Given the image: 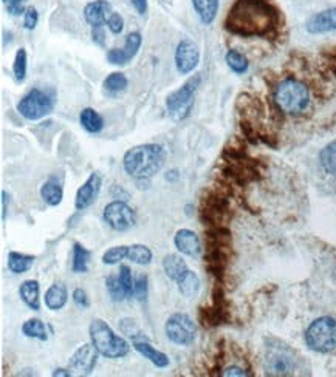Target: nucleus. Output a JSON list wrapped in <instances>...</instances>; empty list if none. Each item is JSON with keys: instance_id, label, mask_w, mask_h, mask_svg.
I'll return each mask as SVG.
<instances>
[{"instance_id": "nucleus-1", "label": "nucleus", "mask_w": 336, "mask_h": 377, "mask_svg": "<svg viewBox=\"0 0 336 377\" xmlns=\"http://www.w3.org/2000/svg\"><path fill=\"white\" fill-rule=\"evenodd\" d=\"M279 25L281 12L271 0H236L225 19V28L240 37H268Z\"/></svg>"}, {"instance_id": "nucleus-2", "label": "nucleus", "mask_w": 336, "mask_h": 377, "mask_svg": "<svg viewBox=\"0 0 336 377\" xmlns=\"http://www.w3.org/2000/svg\"><path fill=\"white\" fill-rule=\"evenodd\" d=\"M166 150L160 144L135 145L124 153L123 167L135 180H150L163 169Z\"/></svg>"}, {"instance_id": "nucleus-3", "label": "nucleus", "mask_w": 336, "mask_h": 377, "mask_svg": "<svg viewBox=\"0 0 336 377\" xmlns=\"http://www.w3.org/2000/svg\"><path fill=\"white\" fill-rule=\"evenodd\" d=\"M273 102L281 113L288 114V116H299L310 108L312 94L304 82L295 78H287L275 87Z\"/></svg>"}, {"instance_id": "nucleus-4", "label": "nucleus", "mask_w": 336, "mask_h": 377, "mask_svg": "<svg viewBox=\"0 0 336 377\" xmlns=\"http://www.w3.org/2000/svg\"><path fill=\"white\" fill-rule=\"evenodd\" d=\"M88 336L99 356L107 357V359H123L130 353V345L123 337L117 336L107 322L101 318L92 320L88 327Z\"/></svg>"}, {"instance_id": "nucleus-5", "label": "nucleus", "mask_w": 336, "mask_h": 377, "mask_svg": "<svg viewBox=\"0 0 336 377\" xmlns=\"http://www.w3.org/2000/svg\"><path fill=\"white\" fill-rule=\"evenodd\" d=\"M264 369L268 376H295L299 369V359L290 347L275 340L267 347Z\"/></svg>"}, {"instance_id": "nucleus-6", "label": "nucleus", "mask_w": 336, "mask_h": 377, "mask_svg": "<svg viewBox=\"0 0 336 377\" xmlns=\"http://www.w3.org/2000/svg\"><path fill=\"white\" fill-rule=\"evenodd\" d=\"M307 347L315 353L327 354L336 349V320L332 317H319L310 323L306 331Z\"/></svg>"}, {"instance_id": "nucleus-7", "label": "nucleus", "mask_w": 336, "mask_h": 377, "mask_svg": "<svg viewBox=\"0 0 336 377\" xmlns=\"http://www.w3.org/2000/svg\"><path fill=\"white\" fill-rule=\"evenodd\" d=\"M56 96L53 90L31 88V90L17 102V112L25 119L37 121L46 118L55 110Z\"/></svg>"}, {"instance_id": "nucleus-8", "label": "nucleus", "mask_w": 336, "mask_h": 377, "mask_svg": "<svg viewBox=\"0 0 336 377\" xmlns=\"http://www.w3.org/2000/svg\"><path fill=\"white\" fill-rule=\"evenodd\" d=\"M201 76L195 74L191 79H188L179 90L170 93L166 98V110L169 116L175 121L186 119L192 112L194 98L200 87Z\"/></svg>"}, {"instance_id": "nucleus-9", "label": "nucleus", "mask_w": 336, "mask_h": 377, "mask_svg": "<svg viewBox=\"0 0 336 377\" xmlns=\"http://www.w3.org/2000/svg\"><path fill=\"white\" fill-rule=\"evenodd\" d=\"M164 332L172 343L179 347H189L197 337V327L185 312H175L164 323Z\"/></svg>"}, {"instance_id": "nucleus-10", "label": "nucleus", "mask_w": 336, "mask_h": 377, "mask_svg": "<svg viewBox=\"0 0 336 377\" xmlns=\"http://www.w3.org/2000/svg\"><path fill=\"white\" fill-rule=\"evenodd\" d=\"M103 218L107 223V226L117 232L130 231L137 223L135 210L128 203L121 200H115L107 204L104 207Z\"/></svg>"}, {"instance_id": "nucleus-11", "label": "nucleus", "mask_w": 336, "mask_h": 377, "mask_svg": "<svg viewBox=\"0 0 336 377\" xmlns=\"http://www.w3.org/2000/svg\"><path fill=\"white\" fill-rule=\"evenodd\" d=\"M200 50L194 41L185 37L179 42L175 50V67L180 74L192 73L199 67Z\"/></svg>"}, {"instance_id": "nucleus-12", "label": "nucleus", "mask_w": 336, "mask_h": 377, "mask_svg": "<svg viewBox=\"0 0 336 377\" xmlns=\"http://www.w3.org/2000/svg\"><path fill=\"white\" fill-rule=\"evenodd\" d=\"M98 351L92 343H86L75 351L68 360V368L79 376H88L98 363Z\"/></svg>"}, {"instance_id": "nucleus-13", "label": "nucleus", "mask_w": 336, "mask_h": 377, "mask_svg": "<svg viewBox=\"0 0 336 377\" xmlns=\"http://www.w3.org/2000/svg\"><path fill=\"white\" fill-rule=\"evenodd\" d=\"M141 33H138V31L129 33L126 36L123 48H112L107 51V61H109L112 65H128V63L138 54L139 48H141Z\"/></svg>"}, {"instance_id": "nucleus-14", "label": "nucleus", "mask_w": 336, "mask_h": 377, "mask_svg": "<svg viewBox=\"0 0 336 377\" xmlns=\"http://www.w3.org/2000/svg\"><path fill=\"white\" fill-rule=\"evenodd\" d=\"M101 186H103V176L99 175V172H92L90 176L87 178L86 183L76 192L75 196V207L76 210H84L90 207L92 204L97 201V198L101 192Z\"/></svg>"}, {"instance_id": "nucleus-15", "label": "nucleus", "mask_w": 336, "mask_h": 377, "mask_svg": "<svg viewBox=\"0 0 336 377\" xmlns=\"http://www.w3.org/2000/svg\"><path fill=\"white\" fill-rule=\"evenodd\" d=\"M174 245L179 252L191 258H199L201 255V243L199 235L191 229H180L174 236Z\"/></svg>"}, {"instance_id": "nucleus-16", "label": "nucleus", "mask_w": 336, "mask_h": 377, "mask_svg": "<svg viewBox=\"0 0 336 377\" xmlns=\"http://www.w3.org/2000/svg\"><path fill=\"white\" fill-rule=\"evenodd\" d=\"M112 3L107 0H95L86 5L84 19L90 27H104L112 16Z\"/></svg>"}, {"instance_id": "nucleus-17", "label": "nucleus", "mask_w": 336, "mask_h": 377, "mask_svg": "<svg viewBox=\"0 0 336 377\" xmlns=\"http://www.w3.org/2000/svg\"><path fill=\"white\" fill-rule=\"evenodd\" d=\"M306 28L308 33L319 34L327 31H336V6L324 11L315 12L307 21Z\"/></svg>"}, {"instance_id": "nucleus-18", "label": "nucleus", "mask_w": 336, "mask_h": 377, "mask_svg": "<svg viewBox=\"0 0 336 377\" xmlns=\"http://www.w3.org/2000/svg\"><path fill=\"white\" fill-rule=\"evenodd\" d=\"M39 192H41L42 200L52 207L59 206L62 200H64V187H62V181L56 176H50L48 180L43 181Z\"/></svg>"}, {"instance_id": "nucleus-19", "label": "nucleus", "mask_w": 336, "mask_h": 377, "mask_svg": "<svg viewBox=\"0 0 336 377\" xmlns=\"http://www.w3.org/2000/svg\"><path fill=\"white\" fill-rule=\"evenodd\" d=\"M19 296H21L22 302L30 309H41V286L37 280H25L21 287H19Z\"/></svg>"}, {"instance_id": "nucleus-20", "label": "nucleus", "mask_w": 336, "mask_h": 377, "mask_svg": "<svg viewBox=\"0 0 336 377\" xmlns=\"http://www.w3.org/2000/svg\"><path fill=\"white\" fill-rule=\"evenodd\" d=\"M134 348L144 357V359H148L149 362L154 363L157 368L169 367V357L164 353H161V351L155 349L148 340H144V338L143 340H138V338L134 340Z\"/></svg>"}, {"instance_id": "nucleus-21", "label": "nucleus", "mask_w": 336, "mask_h": 377, "mask_svg": "<svg viewBox=\"0 0 336 377\" xmlns=\"http://www.w3.org/2000/svg\"><path fill=\"white\" fill-rule=\"evenodd\" d=\"M163 269L164 274L172 280V282H177L181 276L189 271V267L186 265V261L183 260L181 255L179 254H168L166 257L163 258Z\"/></svg>"}, {"instance_id": "nucleus-22", "label": "nucleus", "mask_w": 336, "mask_h": 377, "mask_svg": "<svg viewBox=\"0 0 336 377\" xmlns=\"http://www.w3.org/2000/svg\"><path fill=\"white\" fill-rule=\"evenodd\" d=\"M192 6L203 25H211L217 17L220 0H192Z\"/></svg>"}, {"instance_id": "nucleus-23", "label": "nucleus", "mask_w": 336, "mask_h": 377, "mask_svg": "<svg viewBox=\"0 0 336 377\" xmlns=\"http://www.w3.org/2000/svg\"><path fill=\"white\" fill-rule=\"evenodd\" d=\"M79 123L82 125V129L88 133H93V135L101 133L104 129L103 116H101V114L92 107L82 108L81 114H79Z\"/></svg>"}, {"instance_id": "nucleus-24", "label": "nucleus", "mask_w": 336, "mask_h": 377, "mask_svg": "<svg viewBox=\"0 0 336 377\" xmlns=\"http://www.w3.org/2000/svg\"><path fill=\"white\" fill-rule=\"evenodd\" d=\"M68 300V292L64 285L55 283L46 292V306L52 311H59L64 308Z\"/></svg>"}, {"instance_id": "nucleus-25", "label": "nucleus", "mask_w": 336, "mask_h": 377, "mask_svg": "<svg viewBox=\"0 0 336 377\" xmlns=\"http://www.w3.org/2000/svg\"><path fill=\"white\" fill-rule=\"evenodd\" d=\"M177 287L183 297L186 298H194L199 296L200 292V278L197 274L194 271L189 269L185 276H181L179 280H177Z\"/></svg>"}, {"instance_id": "nucleus-26", "label": "nucleus", "mask_w": 336, "mask_h": 377, "mask_svg": "<svg viewBox=\"0 0 336 377\" xmlns=\"http://www.w3.org/2000/svg\"><path fill=\"white\" fill-rule=\"evenodd\" d=\"M34 260L36 257H33V255L11 251L8 252V269L12 274H25L33 267Z\"/></svg>"}, {"instance_id": "nucleus-27", "label": "nucleus", "mask_w": 336, "mask_h": 377, "mask_svg": "<svg viewBox=\"0 0 336 377\" xmlns=\"http://www.w3.org/2000/svg\"><path fill=\"white\" fill-rule=\"evenodd\" d=\"M128 85H129L128 78H126L124 73H119V72L110 73L103 82L104 92L109 96H117L119 93L126 92L128 90Z\"/></svg>"}, {"instance_id": "nucleus-28", "label": "nucleus", "mask_w": 336, "mask_h": 377, "mask_svg": "<svg viewBox=\"0 0 336 377\" xmlns=\"http://www.w3.org/2000/svg\"><path fill=\"white\" fill-rule=\"evenodd\" d=\"M92 252L86 249L79 243L73 245V261H72V269L76 274H84L88 271V261H90Z\"/></svg>"}, {"instance_id": "nucleus-29", "label": "nucleus", "mask_w": 336, "mask_h": 377, "mask_svg": "<svg viewBox=\"0 0 336 377\" xmlns=\"http://www.w3.org/2000/svg\"><path fill=\"white\" fill-rule=\"evenodd\" d=\"M22 332L23 336H27L30 338H36V340H41V342L48 340V332H47L46 325H43V322L39 320V318H30V320L25 322L22 325Z\"/></svg>"}, {"instance_id": "nucleus-30", "label": "nucleus", "mask_w": 336, "mask_h": 377, "mask_svg": "<svg viewBox=\"0 0 336 377\" xmlns=\"http://www.w3.org/2000/svg\"><path fill=\"white\" fill-rule=\"evenodd\" d=\"M152 258H154V254H152V251L148 246L144 245L129 246L128 260H130L132 263L139 265V266H148L152 263Z\"/></svg>"}, {"instance_id": "nucleus-31", "label": "nucleus", "mask_w": 336, "mask_h": 377, "mask_svg": "<svg viewBox=\"0 0 336 377\" xmlns=\"http://www.w3.org/2000/svg\"><path fill=\"white\" fill-rule=\"evenodd\" d=\"M225 61H226V65L230 67L231 72H234L236 74H244L248 72V67H250V62L246 57L239 53L237 50H230L225 56Z\"/></svg>"}, {"instance_id": "nucleus-32", "label": "nucleus", "mask_w": 336, "mask_h": 377, "mask_svg": "<svg viewBox=\"0 0 336 377\" xmlns=\"http://www.w3.org/2000/svg\"><path fill=\"white\" fill-rule=\"evenodd\" d=\"M319 163L321 167L324 169L327 174L336 176V141L327 144L319 153Z\"/></svg>"}, {"instance_id": "nucleus-33", "label": "nucleus", "mask_w": 336, "mask_h": 377, "mask_svg": "<svg viewBox=\"0 0 336 377\" xmlns=\"http://www.w3.org/2000/svg\"><path fill=\"white\" fill-rule=\"evenodd\" d=\"M28 73V54L27 50L21 48L17 50L14 63H12V74H14V79L17 82H25Z\"/></svg>"}, {"instance_id": "nucleus-34", "label": "nucleus", "mask_w": 336, "mask_h": 377, "mask_svg": "<svg viewBox=\"0 0 336 377\" xmlns=\"http://www.w3.org/2000/svg\"><path fill=\"white\" fill-rule=\"evenodd\" d=\"M106 287L109 291V296L112 297L113 302H123V300L128 297V292H126L124 286L119 282L118 276H109L106 278Z\"/></svg>"}, {"instance_id": "nucleus-35", "label": "nucleus", "mask_w": 336, "mask_h": 377, "mask_svg": "<svg viewBox=\"0 0 336 377\" xmlns=\"http://www.w3.org/2000/svg\"><path fill=\"white\" fill-rule=\"evenodd\" d=\"M129 254V246H113L103 254V263L104 265H118L119 261H123L124 258H128Z\"/></svg>"}, {"instance_id": "nucleus-36", "label": "nucleus", "mask_w": 336, "mask_h": 377, "mask_svg": "<svg viewBox=\"0 0 336 377\" xmlns=\"http://www.w3.org/2000/svg\"><path fill=\"white\" fill-rule=\"evenodd\" d=\"M119 282H121V285L124 286L126 292H128V297H132L134 296V278H132V271L129 266L126 265H121L119 266Z\"/></svg>"}, {"instance_id": "nucleus-37", "label": "nucleus", "mask_w": 336, "mask_h": 377, "mask_svg": "<svg viewBox=\"0 0 336 377\" xmlns=\"http://www.w3.org/2000/svg\"><path fill=\"white\" fill-rule=\"evenodd\" d=\"M134 297L139 302H143L148 297V276H138L134 285Z\"/></svg>"}, {"instance_id": "nucleus-38", "label": "nucleus", "mask_w": 336, "mask_h": 377, "mask_svg": "<svg viewBox=\"0 0 336 377\" xmlns=\"http://www.w3.org/2000/svg\"><path fill=\"white\" fill-rule=\"evenodd\" d=\"M37 22H39V12L34 8V6H28L27 11L23 12V28L25 30H34Z\"/></svg>"}, {"instance_id": "nucleus-39", "label": "nucleus", "mask_w": 336, "mask_h": 377, "mask_svg": "<svg viewBox=\"0 0 336 377\" xmlns=\"http://www.w3.org/2000/svg\"><path fill=\"white\" fill-rule=\"evenodd\" d=\"M107 27L112 31L113 34H121L124 30V19L121 14H118V12H112V16L109 17V21H107Z\"/></svg>"}, {"instance_id": "nucleus-40", "label": "nucleus", "mask_w": 336, "mask_h": 377, "mask_svg": "<svg viewBox=\"0 0 336 377\" xmlns=\"http://www.w3.org/2000/svg\"><path fill=\"white\" fill-rule=\"evenodd\" d=\"M72 298L78 308H81V309L90 308V298H88L87 292L84 289H81V287H76V289L73 291Z\"/></svg>"}, {"instance_id": "nucleus-41", "label": "nucleus", "mask_w": 336, "mask_h": 377, "mask_svg": "<svg viewBox=\"0 0 336 377\" xmlns=\"http://www.w3.org/2000/svg\"><path fill=\"white\" fill-rule=\"evenodd\" d=\"M2 2L6 5V11H8L11 16H19L27 11V8L23 6L25 0H2Z\"/></svg>"}, {"instance_id": "nucleus-42", "label": "nucleus", "mask_w": 336, "mask_h": 377, "mask_svg": "<svg viewBox=\"0 0 336 377\" xmlns=\"http://www.w3.org/2000/svg\"><path fill=\"white\" fill-rule=\"evenodd\" d=\"M92 37H93V42L98 43V45L103 47L104 45V28L103 27H92Z\"/></svg>"}, {"instance_id": "nucleus-43", "label": "nucleus", "mask_w": 336, "mask_h": 377, "mask_svg": "<svg viewBox=\"0 0 336 377\" xmlns=\"http://www.w3.org/2000/svg\"><path fill=\"white\" fill-rule=\"evenodd\" d=\"M130 2L139 16H144L148 12V0H130Z\"/></svg>"}, {"instance_id": "nucleus-44", "label": "nucleus", "mask_w": 336, "mask_h": 377, "mask_svg": "<svg viewBox=\"0 0 336 377\" xmlns=\"http://www.w3.org/2000/svg\"><path fill=\"white\" fill-rule=\"evenodd\" d=\"M221 376H248V373L239 367H230V368H226L224 373H221Z\"/></svg>"}, {"instance_id": "nucleus-45", "label": "nucleus", "mask_w": 336, "mask_h": 377, "mask_svg": "<svg viewBox=\"0 0 336 377\" xmlns=\"http://www.w3.org/2000/svg\"><path fill=\"white\" fill-rule=\"evenodd\" d=\"M6 214H8V194L2 190V221L6 220Z\"/></svg>"}, {"instance_id": "nucleus-46", "label": "nucleus", "mask_w": 336, "mask_h": 377, "mask_svg": "<svg viewBox=\"0 0 336 377\" xmlns=\"http://www.w3.org/2000/svg\"><path fill=\"white\" fill-rule=\"evenodd\" d=\"M52 376L55 377H58V376H66V377H70V376H73L72 373V369H64V368H58V369H55V371L52 373Z\"/></svg>"}]
</instances>
